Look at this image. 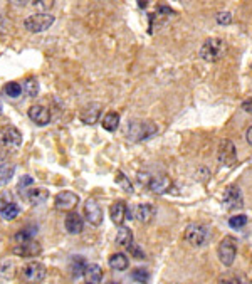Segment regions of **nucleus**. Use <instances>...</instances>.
<instances>
[{
    "label": "nucleus",
    "mask_w": 252,
    "mask_h": 284,
    "mask_svg": "<svg viewBox=\"0 0 252 284\" xmlns=\"http://www.w3.org/2000/svg\"><path fill=\"white\" fill-rule=\"evenodd\" d=\"M22 143V133L12 125H7L0 130V145L7 148H17Z\"/></svg>",
    "instance_id": "obj_9"
},
{
    "label": "nucleus",
    "mask_w": 252,
    "mask_h": 284,
    "mask_svg": "<svg viewBox=\"0 0 252 284\" xmlns=\"http://www.w3.org/2000/svg\"><path fill=\"white\" fill-rule=\"evenodd\" d=\"M247 284H252V281H249V282H247Z\"/></svg>",
    "instance_id": "obj_45"
},
{
    "label": "nucleus",
    "mask_w": 252,
    "mask_h": 284,
    "mask_svg": "<svg viewBox=\"0 0 252 284\" xmlns=\"http://www.w3.org/2000/svg\"><path fill=\"white\" fill-rule=\"evenodd\" d=\"M158 131V126L150 120H130L126 126V136L131 141H143L152 138Z\"/></svg>",
    "instance_id": "obj_1"
},
{
    "label": "nucleus",
    "mask_w": 252,
    "mask_h": 284,
    "mask_svg": "<svg viewBox=\"0 0 252 284\" xmlns=\"http://www.w3.org/2000/svg\"><path fill=\"white\" fill-rule=\"evenodd\" d=\"M41 252H42V246L34 239L22 242V244H15L12 247V254H15V256H19V257H36Z\"/></svg>",
    "instance_id": "obj_11"
},
{
    "label": "nucleus",
    "mask_w": 252,
    "mask_h": 284,
    "mask_svg": "<svg viewBox=\"0 0 252 284\" xmlns=\"http://www.w3.org/2000/svg\"><path fill=\"white\" fill-rule=\"evenodd\" d=\"M36 227H29V229H22L20 232L15 234V244H22V242H27V241H32L34 239V234H36Z\"/></svg>",
    "instance_id": "obj_30"
},
{
    "label": "nucleus",
    "mask_w": 252,
    "mask_h": 284,
    "mask_svg": "<svg viewBox=\"0 0 252 284\" xmlns=\"http://www.w3.org/2000/svg\"><path fill=\"white\" fill-rule=\"evenodd\" d=\"M108 263H110V268L114 269V271H126V269H128V266H130L128 257H126L124 254H121V252H119V254H111Z\"/></svg>",
    "instance_id": "obj_22"
},
{
    "label": "nucleus",
    "mask_w": 252,
    "mask_h": 284,
    "mask_svg": "<svg viewBox=\"0 0 252 284\" xmlns=\"http://www.w3.org/2000/svg\"><path fill=\"white\" fill-rule=\"evenodd\" d=\"M157 216V208L152 204H140L135 210V217L140 220L141 224H150Z\"/></svg>",
    "instance_id": "obj_20"
},
{
    "label": "nucleus",
    "mask_w": 252,
    "mask_h": 284,
    "mask_svg": "<svg viewBox=\"0 0 252 284\" xmlns=\"http://www.w3.org/2000/svg\"><path fill=\"white\" fill-rule=\"evenodd\" d=\"M131 277H133L136 282L146 284L148 281H150V272H148L146 269H143V268H136L135 271H131Z\"/></svg>",
    "instance_id": "obj_32"
},
{
    "label": "nucleus",
    "mask_w": 252,
    "mask_h": 284,
    "mask_svg": "<svg viewBox=\"0 0 252 284\" xmlns=\"http://www.w3.org/2000/svg\"><path fill=\"white\" fill-rule=\"evenodd\" d=\"M225 52H227L225 40L219 37H212L204 42L202 49H200V57L207 62H217L225 56Z\"/></svg>",
    "instance_id": "obj_2"
},
{
    "label": "nucleus",
    "mask_w": 252,
    "mask_h": 284,
    "mask_svg": "<svg viewBox=\"0 0 252 284\" xmlns=\"http://www.w3.org/2000/svg\"><path fill=\"white\" fill-rule=\"evenodd\" d=\"M110 217L116 225H123V222L128 219V205L123 200H116L110 207Z\"/></svg>",
    "instance_id": "obj_15"
},
{
    "label": "nucleus",
    "mask_w": 252,
    "mask_h": 284,
    "mask_svg": "<svg viewBox=\"0 0 252 284\" xmlns=\"http://www.w3.org/2000/svg\"><path fill=\"white\" fill-rule=\"evenodd\" d=\"M45 274H47V269L42 263H37V261H32V263H27L24 268L20 269V277L22 281L27 284H39L45 279Z\"/></svg>",
    "instance_id": "obj_5"
},
{
    "label": "nucleus",
    "mask_w": 252,
    "mask_h": 284,
    "mask_svg": "<svg viewBox=\"0 0 252 284\" xmlns=\"http://www.w3.org/2000/svg\"><path fill=\"white\" fill-rule=\"evenodd\" d=\"M245 138H247V143L252 147V126H250V128H247V131H245Z\"/></svg>",
    "instance_id": "obj_42"
},
{
    "label": "nucleus",
    "mask_w": 252,
    "mask_h": 284,
    "mask_svg": "<svg viewBox=\"0 0 252 284\" xmlns=\"http://www.w3.org/2000/svg\"><path fill=\"white\" fill-rule=\"evenodd\" d=\"M79 204V195L71 192V190H64L54 197V207L59 212H72V208Z\"/></svg>",
    "instance_id": "obj_7"
},
{
    "label": "nucleus",
    "mask_w": 252,
    "mask_h": 284,
    "mask_svg": "<svg viewBox=\"0 0 252 284\" xmlns=\"http://www.w3.org/2000/svg\"><path fill=\"white\" fill-rule=\"evenodd\" d=\"M0 274L4 276V279H12L14 274H15L14 261H10V259L2 261V263H0Z\"/></svg>",
    "instance_id": "obj_28"
},
{
    "label": "nucleus",
    "mask_w": 252,
    "mask_h": 284,
    "mask_svg": "<svg viewBox=\"0 0 252 284\" xmlns=\"http://www.w3.org/2000/svg\"><path fill=\"white\" fill-rule=\"evenodd\" d=\"M217 284H242V281H240L239 276L232 274V272H227V274H222L219 277Z\"/></svg>",
    "instance_id": "obj_35"
},
{
    "label": "nucleus",
    "mask_w": 252,
    "mask_h": 284,
    "mask_svg": "<svg viewBox=\"0 0 252 284\" xmlns=\"http://www.w3.org/2000/svg\"><path fill=\"white\" fill-rule=\"evenodd\" d=\"M245 224H247V216H244V214H239V216H234L229 219V225H231L232 229H240V227H244Z\"/></svg>",
    "instance_id": "obj_34"
},
{
    "label": "nucleus",
    "mask_w": 252,
    "mask_h": 284,
    "mask_svg": "<svg viewBox=\"0 0 252 284\" xmlns=\"http://www.w3.org/2000/svg\"><path fill=\"white\" fill-rule=\"evenodd\" d=\"M86 284H89V282H86Z\"/></svg>",
    "instance_id": "obj_46"
},
{
    "label": "nucleus",
    "mask_w": 252,
    "mask_h": 284,
    "mask_svg": "<svg viewBox=\"0 0 252 284\" xmlns=\"http://www.w3.org/2000/svg\"><path fill=\"white\" fill-rule=\"evenodd\" d=\"M224 205L229 210H237V208L244 207V197L237 185H231L224 192Z\"/></svg>",
    "instance_id": "obj_10"
},
{
    "label": "nucleus",
    "mask_w": 252,
    "mask_h": 284,
    "mask_svg": "<svg viewBox=\"0 0 252 284\" xmlns=\"http://www.w3.org/2000/svg\"><path fill=\"white\" fill-rule=\"evenodd\" d=\"M34 7H37V9H41V10H47V9H53V2H34L32 4Z\"/></svg>",
    "instance_id": "obj_40"
},
{
    "label": "nucleus",
    "mask_w": 252,
    "mask_h": 284,
    "mask_svg": "<svg viewBox=\"0 0 252 284\" xmlns=\"http://www.w3.org/2000/svg\"><path fill=\"white\" fill-rule=\"evenodd\" d=\"M183 237H185V241H187L190 246L200 247V246H205V244L209 242L210 232H209V229L205 227V225L197 224V222H192V224L187 225L185 234H183Z\"/></svg>",
    "instance_id": "obj_3"
},
{
    "label": "nucleus",
    "mask_w": 252,
    "mask_h": 284,
    "mask_svg": "<svg viewBox=\"0 0 252 284\" xmlns=\"http://www.w3.org/2000/svg\"><path fill=\"white\" fill-rule=\"evenodd\" d=\"M101 125L106 131H114L119 125V114L114 113V111L106 113L105 118H103V121H101Z\"/></svg>",
    "instance_id": "obj_25"
},
{
    "label": "nucleus",
    "mask_w": 252,
    "mask_h": 284,
    "mask_svg": "<svg viewBox=\"0 0 252 284\" xmlns=\"http://www.w3.org/2000/svg\"><path fill=\"white\" fill-rule=\"evenodd\" d=\"M242 109L245 113H252V98H249V100H245L242 103Z\"/></svg>",
    "instance_id": "obj_41"
},
{
    "label": "nucleus",
    "mask_w": 252,
    "mask_h": 284,
    "mask_svg": "<svg viewBox=\"0 0 252 284\" xmlns=\"http://www.w3.org/2000/svg\"><path fill=\"white\" fill-rule=\"evenodd\" d=\"M0 113H2V101H0Z\"/></svg>",
    "instance_id": "obj_43"
},
{
    "label": "nucleus",
    "mask_w": 252,
    "mask_h": 284,
    "mask_svg": "<svg viewBox=\"0 0 252 284\" xmlns=\"http://www.w3.org/2000/svg\"><path fill=\"white\" fill-rule=\"evenodd\" d=\"M31 205H41L49 199V192L45 188H27L20 194Z\"/></svg>",
    "instance_id": "obj_16"
},
{
    "label": "nucleus",
    "mask_w": 252,
    "mask_h": 284,
    "mask_svg": "<svg viewBox=\"0 0 252 284\" xmlns=\"http://www.w3.org/2000/svg\"><path fill=\"white\" fill-rule=\"evenodd\" d=\"M19 214H20V208L19 205H15V204H10L9 207H5L2 212H0V216H2L5 220H14L19 217Z\"/></svg>",
    "instance_id": "obj_31"
},
{
    "label": "nucleus",
    "mask_w": 252,
    "mask_h": 284,
    "mask_svg": "<svg viewBox=\"0 0 252 284\" xmlns=\"http://www.w3.org/2000/svg\"><path fill=\"white\" fill-rule=\"evenodd\" d=\"M32 183H34V178L29 177V175H24L19 180V183H17V190H20V194H22L24 190H27L29 185H32Z\"/></svg>",
    "instance_id": "obj_36"
},
{
    "label": "nucleus",
    "mask_w": 252,
    "mask_h": 284,
    "mask_svg": "<svg viewBox=\"0 0 252 284\" xmlns=\"http://www.w3.org/2000/svg\"><path fill=\"white\" fill-rule=\"evenodd\" d=\"M24 92L29 98H37L39 94V81L36 78H29L24 83Z\"/></svg>",
    "instance_id": "obj_29"
},
{
    "label": "nucleus",
    "mask_w": 252,
    "mask_h": 284,
    "mask_svg": "<svg viewBox=\"0 0 252 284\" xmlns=\"http://www.w3.org/2000/svg\"><path fill=\"white\" fill-rule=\"evenodd\" d=\"M14 172H15V165L12 163L0 165V187H4V185H7L10 182V178L14 177Z\"/></svg>",
    "instance_id": "obj_26"
},
{
    "label": "nucleus",
    "mask_w": 252,
    "mask_h": 284,
    "mask_svg": "<svg viewBox=\"0 0 252 284\" xmlns=\"http://www.w3.org/2000/svg\"><path fill=\"white\" fill-rule=\"evenodd\" d=\"M54 20H56L54 15H51L47 12H37L27 17L24 20V27L29 32H44L54 24Z\"/></svg>",
    "instance_id": "obj_6"
},
{
    "label": "nucleus",
    "mask_w": 252,
    "mask_h": 284,
    "mask_svg": "<svg viewBox=\"0 0 252 284\" xmlns=\"http://www.w3.org/2000/svg\"><path fill=\"white\" fill-rule=\"evenodd\" d=\"M84 277L89 284H99L103 279V269L98 264H88L84 271Z\"/></svg>",
    "instance_id": "obj_21"
},
{
    "label": "nucleus",
    "mask_w": 252,
    "mask_h": 284,
    "mask_svg": "<svg viewBox=\"0 0 252 284\" xmlns=\"http://www.w3.org/2000/svg\"><path fill=\"white\" fill-rule=\"evenodd\" d=\"M64 225H66L67 232L72 234V235L81 234L83 230H84V220H83V217L79 216L78 212H69V214H67Z\"/></svg>",
    "instance_id": "obj_17"
},
{
    "label": "nucleus",
    "mask_w": 252,
    "mask_h": 284,
    "mask_svg": "<svg viewBox=\"0 0 252 284\" xmlns=\"http://www.w3.org/2000/svg\"><path fill=\"white\" fill-rule=\"evenodd\" d=\"M148 187H150L153 194H167L173 187V183H171V180L167 175H158V177H152Z\"/></svg>",
    "instance_id": "obj_18"
},
{
    "label": "nucleus",
    "mask_w": 252,
    "mask_h": 284,
    "mask_svg": "<svg viewBox=\"0 0 252 284\" xmlns=\"http://www.w3.org/2000/svg\"><path fill=\"white\" fill-rule=\"evenodd\" d=\"M29 118L39 126H45L51 121V113L47 108L42 106V104H36V106L29 108Z\"/></svg>",
    "instance_id": "obj_14"
},
{
    "label": "nucleus",
    "mask_w": 252,
    "mask_h": 284,
    "mask_svg": "<svg viewBox=\"0 0 252 284\" xmlns=\"http://www.w3.org/2000/svg\"><path fill=\"white\" fill-rule=\"evenodd\" d=\"M10 204H12V197H7V195L0 197V212H2L5 207H9Z\"/></svg>",
    "instance_id": "obj_39"
},
{
    "label": "nucleus",
    "mask_w": 252,
    "mask_h": 284,
    "mask_svg": "<svg viewBox=\"0 0 252 284\" xmlns=\"http://www.w3.org/2000/svg\"><path fill=\"white\" fill-rule=\"evenodd\" d=\"M22 89H24V88H22V86H20L19 83H9V84L4 88V92H5V94H7L9 98H14V100H15V98H19V96L22 94Z\"/></svg>",
    "instance_id": "obj_33"
},
{
    "label": "nucleus",
    "mask_w": 252,
    "mask_h": 284,
    "mask_svg": "<svg viewBox=\"0 0 252 284\" xmlns=\"http://www.w3.org/2000/svg\"><path fill=\"white\" fill-rule=\"evenodd\" d=\"M101 111H103L101 103H89L81 109V113H79V120H81L84 125H94V123H98V120L101 116Z\"/></svg>",
    "instance_id": "obj_12"
},
{
    "label": "nucleus",
    "mask_w": 252,
    "mask_h": 284,
    "mask_svg": "<svg viewBox=\"0 0 252 284\" xmlns=\"http://www.w3.org/2000/svg\"><path fill=\"white\" fill-rule=\"evenodd\" d=\"M108 284H119V282H108Z\"/></svg>",
    "instance_id": "obj_44"
},
{
    "label": "nucleus",
    "mask_w": 252,
    "mask_h": 284,
    "mask_svg": "<svg viewBox=\"0 0 252 284\" xmlns=\"http://www.w3.org/2000/svg\"><path fill=\"white\" fill-rule=\"evenodd\" d=\"M114 182L118 183V187L123 190L126 194H133V185H131V180L124 175L123 172H116V177H114Z\"/></svg>",
    "instance_id": "obj_27"
},
{
    "label": "nucleus",
    "mask_w": 252,
    "mask_h": 284,
    "mask_svg": "<svg viewBox=\"0 0 252 284\" xmlns=\"http://www.w3.org/2000/svg\"><path fill=\"white\" fill-rule=\"evenodd\" d=\"M128 251L131 252V257H135V259H145V252H143L136 244H130L128 246Z\"/></svg>",
    "instance_id": "obj_37"
},
{
    "label": "nucleus",
    "mask_w": 252,
    "mask_h": 284,
    "mask_svg": "<svg viewBox=\"0 0 252 284\" xmlns=\"http://www.w3.org/2000/svg\"><path fill=\"white\" fill-rule=\"evenodd\" d=\"M116 244L121 247H128L130 244H133V232H131L130 227H124L121 225L116 234Z\"/></svg>",
    "instance_id": "obj_24"
},
{
    "label": "nucleus",
    "mask_w": 252,
    "mask_h": 284,
    "mask_svg": "<svg viewBox=\"0 0 252 284\" xmlns=\"http://www.w3.org/2000/svg\"><path fill=\"white\" fill-rule=\"evenodd\" d=\"M86 268H88V264H86V259L83 256H72L71 259V264H69V271L72 277H79L84 274Z\"/></svg>",
    "instance_id": "obj_23"
},
{
    "label": "nucleus",
    "mask_w": 252,
    "mask_h": 284,
    "mask_svg": "<svg viewBox=\"0 0 252 284\" xmlns=\"http://www.w3.org/2000/svg\"><path fill=\"white\" fill-rule=\"evenodd\" d=\"M173 14H175L173 10H171L170 7H167V5H160L157 12L150 15V32L153 31L155 27H157V24L160 27V26L163 24V22H167Z\"/></svg>",
    "instance_id": "obj_19"
},
{
    "label": "nucleus",
    "mask_w": 252,
    "mask_h": 284,
    "mask_svg": "<svg viewBox=\"0 0 252 284\" xmlns=\"http://www.w3.org/2000/svg\"><path fill=\"white\" fill-rule=\"evenodd\" d=\"M84 217L91 225H99L103 222V210L99 204L93 199H89L84 204Z\"/></svg>",
    "instance_id": "obj_13"
},
{
    "label": "nucleus",
    "mask_w": 252,
    "mask_h": 284,
    "mask_svg": "<svg viewBox=\"0 0 252 284\" xmlns=\"http://www.w3.org/2000/svg\"><path fill=\"white\" fill-rule=\"evenodd\" d=\"M217 22H219L220 26H227L232 22V14L231 12H220L217 14Z\"/></svg>",
    "instance_id": "obj_38"
},
{
    "label": "nucleus",
    "mask_w": 252,
    "mask_h": 284,
    "mask_svg": "<svg viewBox=\"0 0 252 284\" xmlns=\"http://www.w3.org/2000/svg\"><path fill=\"white\" fill-rule=\"evenodd\" d=\"M217 156L222 165L232 167L237 161V148L231 140H222L219 143V150H217Z\"/></svg>",
    "instance_id": "obj_8"
},
{
    "label": "nucleus",
    "mask_w": 252,
    "mask_h": 284,
    "mask_svg": "<svg viewBox=\"0 0 252 284\" xmlns=\"http://www.w3.org/2000/svg\"><path fill=\"white\" fill-rule=\"evenodd\" d=\"M217 256L224 266H232L237 257V239L232 235H225L217 247Z\"/></svg>",
    "instance_id": "obj_4"
}]
</instances>
